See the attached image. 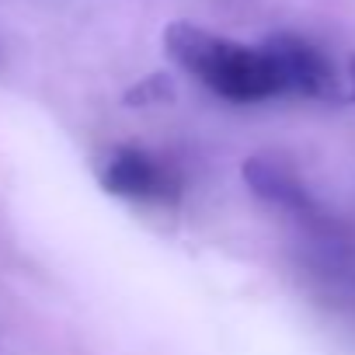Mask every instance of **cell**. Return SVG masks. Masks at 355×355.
<instances>
[{
	"mask_svg": "<svg viewBox=\"0 0 355 355\" xmlns=\"http://www.w3.org/2000/svg\"><path fill=\"white\" fill-rule=\"evenodd\" d=\"M167 56L192 73L202 87H209L216 98L234 105H258L282 98V77L268 53V46H244L223 35H213L192 21H174L164 32Z\"/></svg>",
	"mask_w": 355,
	"mask_h": 355,
	"instance_id": "1",
	"label": "cell"
},
{
	"mask_svg": "<svg viewBox=\"0 0 355 355\" xmlns=\"http://www.w3.org/2000/svg\"><path fill=\"white\" fill-rule=\"evenodd\" d=\"M98 182L108 196L129 202L164 206L182 196V178L174 174V167L139 146H112L98 164Z\"/></svg>",
	"mask_w": 355,
	"mask_h": 355,
	"instance_id": "2",
	"label": "cell"
},
{
	"mask_svg": "<svg viewBox=\"0 0 355 355\" xmlns=\"http://www.w3.org/2000/svg\"><path fill=\"white\" fill-rule=\"evenodd\" d=\"M268 53L279 67V77H282V87L286 94H296V98H338V73H334V63L324 49H317L313 42L300 39V35H272L268 42Z\"/></svg>",
	"mask_w": 355,
	"mask_h": 355,
	"instance_id": "3",
	"label": "cell"
},
{
	"mask_svg": "<svg viewBox=\"0 0 355 355\" xmlns=\"http://www.w3.org/2000/svg\"><path fill=\"white\" fill-rule=\"evenodd\" d=\"M241 174H244V185L251 189V196H258L261 202H268L275 209H286V213L310 209L306 185L296 178V171L286 167L282 160H275V157H248Z\"/></svg>",
	"mask_w": 355,
	"mask_h": 355,
	"instance_id": "4",
	"label": "cell"
}]
</instances>
